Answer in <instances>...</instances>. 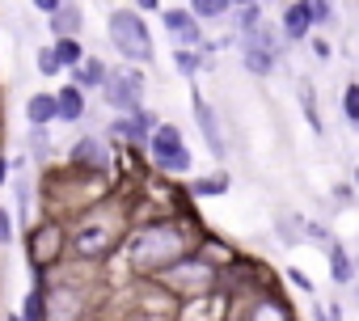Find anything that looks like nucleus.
<instances>
[{
	"mask_svg": "<svg viewBox=\"0 0 359 321\" xmlns=\"http://www.w3.org/2000/svg\"><path fill=\"white\" fill-rule=\"evenodd\" d=\"M22 317H26V321H47V317H43V292H39V287L26 296V313H22Z\"/></svg>",
	"mask_w": 359,
	"mask_h": 321,
	"instance_id": "obj_24",
	"label": "nucleus"
},
{
	"mask_svg": "<svg viewBox=\"0 0 359 321\" xmlns=\"http://www.w3.org/2000/svg\"><path fill=\"white\" fill-rule=\"evenodd\" d=\"M34 60H39V64H34V68H39V76H60V72H64V64H60V55H55V47H51V43H47V47H39V51H34Z\"/></svg>",
	"mask_w": 359,
	"mask_h": 321,
	"instance_id": "obj_23",
	"label": "nucleus"
},
{
	"mask_svg": "<svg viewBox=\"0 0 359 321\" xmlns=\"http://www.w3.org/2000/svg\"><path fill=\"white\" fill-rule=\"evenodd\" d=\"M26 123H30L34 131H47L51 123H60L55 93H30V97H26Z\"/></svg>",
	"mask_w": 359,
	"mask_h": 321,
	"instance_id": "obj_12",
	"label": "nucleus"
},
{
	"mask_svg": "<svg viewBox=\"0 0 359 321\" xmlns=\"http://www.w3.org/2000/svg\"><path fill=\"white\" fill-rule=\"evenodd\" d=\"M233 191V174L229 170H212V174H203V178H191V199H224Z\"/></svg>",
	"mask_w": 359,
	"mask_h": 321,
	"instance_id": "obj_13",
	"label": "nucleus"
},
{
	"mask_svg": "<svg viewBox=\"0 0 359 321\" xmlns=\"http://www.w3.org/2000/svg\"><path fill=\"white\" fill-rule=\"evenodd\" d=\"M51 47H55V55H60L64 72H72V68H81V64L89 60V55H85V47H81V39H55Z\"/></svg>",
	"mask_w": 359,
	"mask_h": 321,
	"instance_id": "obj_18",
	"label": "nucleus"
},
{
	"mask_svg": "<svg viewBox=\"0 0 359 321\" xmlns=\"http://www.w3.org/2000/svg\"><path fill=\"white\" fill-rule=\"evenodd\" d=\"M279 30L287 43H309L317 34V13H313V0H287L283 13H279Z\"/></svg>",
	"mask_w": 359,
	"mask_h": 321,
	"instance_id": "obj_7",
	"label": "nucleus"
},
{
	"mask_svg": "<svg viewBox=\"0 0 359 321\" xmlns=\"http://www.w3.org/2000/svg\"><path fill=\"white\" fill-rule=\"evenodd\" d=\"M106 39H110V47L118 51L123 64L144 68V64L156 60V51H152V30H148V22H144L140 9H110V13H106Z\"/></svg>",
	"mask_w": 359,
	"mask_h": 321,
	"instance_id": "obj_2",
	"label": "nucleus"
},
{
	"mask_svg": "<svg viewBox=\"0 0 359 321\" xmlns=\"http://www.w3.org/2000/svg\"><path fill=\"white\" fill-rule=\"evenodd\" d=\"M9 321H26V317H22V313H13V317H9Z\"/></svg>",
	"mask_w": 359,
	"mask_h": 321,
	"instance_id": "obj_34",
	"label": "nucleus"
},
{
	"mask_svg": "<svg viewBox=\"0 0 359 321\" xmlns=\"http://www.w3.org/2000/svg\"><path fill=\"white\" fill-rule=\"evenodd\" d=\"M338 110H342V118L359 131V81H346V85H342V93H338Z\"/></svg>",
	"mask_w": 359,
	"mask_h": 321,
	"instance_id": "obj_20",
	"label": "nucleus"
},
{
	"mask_svg": "<svg viewBox=\"0 0 359 321\" xmlns=\"http://www.w3.org/2000/svg\"><path fill=\"white\" fill-rule=\"evenodd\" d=\"M241 43V68L250 72V76H258V81H266V76H275L279 72V51H271V47H262L258 39H237Z\"/></svg>",
	"mask_w": 359,
	"mask_h": 321,
	"instance_id": "obj_9",
	"label": "nucleus"
},
{
	"mask_svg": "<svg viewBox=\"0 0 359 321\" xmlns=\"http://www.w3.org/2000/svg\"><path fill=\"white\" fill-rule=\"evenodd\" d=\"M161 26L173 39V47H203L208 43L203 22L191 13V5H182V9H161Z\"/></svg>",
	"mask_w": 359,
	"mask_h": 321,
	"instance_id": "obj_6",
	"label": "nucleus"
},
{
	"mask_svg": "<svg viewBox=\"0 0 359 321\" xmlns=\"http://www.w3.org/2000/svg\"><path fill=\"white\" fill-rule=\"evenodd\" d=\"M135 9H140V13H161L165 5H161V0H135Z\"/></svg>",
	"mask_w": 359,
	"mask_h": 321,
	"instance_id": "obj_31",
	"label": "nucleus"
},
{
	"mask_svg": "<svg viewBox=\"0 0 359 321\" xmlns=\"http://www.w3.org/2000/svg\"><path fill=\"white\" fill-rule=\"evenodd\" d=\"M233 13H237V39H245L262 26V0L258 5H245V9H233Z\"/></svg>",
	"mask_w": 359,
	"mask_h": 321,
	"instance_id": "obj_22",
	"label": "nucleus"
},
{
	"mask_svg": "<svg viewBox=\"0 0 359 321\" xmlns=\"http://www.w3.org/2000/svg\"><path fill=\"white\" fill-rule=\"evenodd\" d=\"M313 13H317V26H334V0H313Z\"/></svg>",
	"mask_w": 359,
	"mask_h": 321,
	"instance_id": "obj_26",
	"label": "nucleus"
},
{
	"mask_svg": "<svg viewBox=\"0 0 359 321\" xmlns=\"http://www.w3.org/2000/svg\"><path fill=\"white\" fill-rule=\"evenodd\" d=\"M106 76H110V68H106V60H97V55H89L81 68H72V85H81L85 93H102Z\"/></svg>",
	"mask_w": 359,
	"mask_h": 321,
	"instance_id": "obj_16",
	"label": "nucleus"
},
{
	"mask_svg": "<svg viewBox=\"0 0 359 321\" xmlns=\"http://www.w3.org/2000/svg\"><path fill=\"white\" fill-rule=\"evenodd\" d=\"M55 106H60V123H81L85 110H89V106H85V89L72 85V81L55 89Z\"/></svg>",
	"mask_w": 359,
	"mask_h": 321,
	"instance_id": "obj_14",
	"label": "nucleus"
},
{
	"mask_svg": "<svg viewBox=\"0 0 359 321\" xmlns=\"http://www.w3.org/2000/svg\"><path fill=\"white\" fill-rule=\"evenodd\" d=\"M148 156H152V165L161 174H177V178L191 174V165H195V156H191V148H187L182 127H177V123H156V131L148 139Z\"/></svg>",
	"mask_w": 359,
	"mask_h": 321,
	"instance_id": "obj_3",
	"label": "nucleus"
},
{
	"mask_svg": "<svg viewBox=\"0 0 359 321\" xmlns=\"http://www.w3.org/2000/svg\"><path fill=\"white\" fill-rule=\"evenodd\" d=\"M309 47H313V55H317V60H330V55H334V47H330L321 34H313V39H309Z\"/></svg>",
	"mask_w": 359,
	"mask_h": 321,
	"instance_id": "obj_28",
	"label": "nucleus"
},
{
	"mask_svg": "<svg viewBox=\"0 0 359 321\" xmlns=\"http://www.w3.org/2000/svg\"><path fill=\"white\" fill-rule=\"evenodd\" d=\"M30 5H34V9H39L43 18H55V13H60V5H64V0H30Z\"/></svg>",
	"mask_w": 359,
	"mask_h": 321,
	"instance_id": "obj_29",
	"label": "nucleus"
},
{
	"mask_svg": "<svg viewBox=\"0 0 359 321\" xmlns=\"http://www.w3.org/2000/svg\"><path fill=\"white\" fill-rule=\"evenodd\" d=\"M355 191H359V170H355Z\"/></svg>",
	"mask_w": 359,
	"mask_h": 321,
	"instance_id": "obj_35",
	"label": "nucleus"
},
{
	"mask_svg": "<svg viewBox=\"0 0 359 321\" xmlns=\"http://www.w3.org/2000/svg\"><path fill=\"white\" fill-rule=\"evenodd\" d=\"M152 131H156V114H152L148 106H144L140 114H114V123H110V135H114V139H127V144H144V148H148Z\"/></svg>",
	"mask_w": 359,
	"mask_h": 321,
	"instance_id": "obj_8",
	"label": "nucleus"
},
{
	"mask_svg": "<svg viewBox=\"0 0 359 321\" xmlns=\"http://www.w3.org/2000/svg\"><path fill=\"white\" fill-rule=\"evenodd\" d=\"M72 165H76V170H106V165H110L106 139H102V135H81V139L72 144Z\"/></svg>",
	"mask_w": 359,
	"mask_h": 321,
	"instance_id": "obj_10",
	"label": "nucleus"
},
{
	"mask_svg": "<svg viewBox=\"0 0 359 321\" xmlns=\"http://www.w3.org/2000/svg\"><path fill=\"white\" fill-rule=\"evenodd\" d=\"M9 170H13V160H9V156H0V186H5V178H9Z\"/></svg>",
	"mask_w": 359,
	"mask_h": 321,
	"instance_id": "obj_32",
	"label": "nucleus"
},
{
	"mask_svg": "<svg viewBox=\"0 0 359 321\" xmlns=\"http://www.w3.org/2000/svg\"><path fill=\"white\" fill-rule=\"evenodd\" d=\"M51 34L55 39H76L81 34V5L76 0H64L60 5V13L51 18Z\"/></svg>",
	"mask_w": 359,
	"mask_h": 321,
	"instance_id": "obj_17",
	"label": "nucleus"
},
{
	"mask_svg": "<svg viewBox=\"0 0 359 321\" xmlns=\"http://www.w3.org/2000/svg\"><path fill=\"white\" fill-rule=\"evenodd\" d=\"M9 241H13V216L0 207V245H9Z\"/></svg>",
	"mask_w": 359,
	"mask_h": 321,
	"instance_id": "obj_27",
	"label": "nucleus"
},
{
	"mask_svg": "<svg viewBox=\"0 0 359 321\" xmlns=\"http://www.w3.org/2000/svg\"><path fill=\"white\" fill-rule=\"evenodd\" d=\"M203 68H212V60H208L203 47H173V72H177V76L195 81Z\"/></svg>",
	"mask_w": 359,
	"mask_h": 321,
	"instance_id": "obj_15",
	"label": "nucleus"
},
{
	"mask_svg": "<svg viewBox=\"0 0 359 321\" xmlns=\"http://www.w3.org/2000/svg\"><path fill=\"white\" fill-rule=\"evenodd\" d=\"M325 258H330V279H334V287H351V283L359 279V262H355V254H351L342 241H334V245L325 250Z\"/></svg>",
	"mask_w": 359,
	"mask_h": 321,
	"instance_id": "obj_11",
	"label": "nucleus"
},
{
	"mask_svg": "<svg viewBox=\"0 0 359 321\" xmlns=\"http://www.w3.org/2000/svg\"><path fill=\"white\" fill-rule=\"evenodd\" d=\"M287 279H292V287H300L304 296H317V287H313V279L300 271V266H287Z\"/></svg>",
	"mask_w": 359,
	"mask_h": 321,
	"instance_id": "obj_25",
	"label": "nucleus"
},
{
	"mask_svg": "<svg viewBox=\"0 0 359 321\" xmlns=\"http://www.w3.org/2000/svg\"><path fill=\"white\" fill-rule=\"evenodd\" d=\"M191 110H195V123H199V135H203L208 152H212L216 160H229V139H224V127H220L216 106H212L199 89H191Z\"/></svg>",
	"mask_w": 359,
	"mask_h": 321,
	"instance_id": "obj_5",
	"label": "nucleus"
},
{
	"mask_svg": "<svg viewBox=\"0 0 359 321\" xmlns=\"http://www.w3.org/2000/svg\"><path fill=\"white\" fill-rule=\"evenodd\" d=\"M351 191H355V186H346V182H338V186H334V199H338V203L346 207V203H351Z\"/></svg>",
	"mask_w": 359,
	"mask_h": 321,
	"instance_id": "obj_30",
	"label": "nucleus"
},
{
	"mask_svg": "<svg viewBox=\"0 0 359 321\" xmlns=\"http://www.w3.org/2000/svg\"><path fill=\"white\" fill-rule=\"evenodd\" d=\"M245 5H258V0H233V9H245Z\"/></svg>",
	"mask_w": 359,
	"mask_h": 321,
	"instance_id": "obj_33",
	"label": "nucleus"
},
{
	"mask_svg": "<svg viewBox=\"0 0 359 321\" xmlns=\"http://www.w3.org/2000/svg\"><path fill=\"white\" fill-rule=\"evenodd\" d=\"M187 5L199 22H220L224 13H233V0H187Z\"/></svg>",
	"mask_w": 359,
	"mask_h": 321,
	"instance_id": "obj_21",
	"label": "nucleus"
},
{
	"mask_svg": "<svg viewBox=\"0 0 359 321\" xmlns=\"http://www.w3.org/2000/svg\"><path fill=\"white\" fill-rule=\"evenodd\" d=\"M296 97H300V110H304L309 127H313V131L321 135V131H325V123H321V110H317V89H313L309 81H300V93H296Z\"/></svg>",
	"mask_w": 359,
	"mask_h": 321,
	"instance_id": "obj_19",
	"label": "nucleus"
},
{
	"mask_svg": "<svg viewBox=\"0 0 359 321\" xmlns=\"http://www.w3.org/2000/svg\"><path fill=\"white\" fill-rule=\"evenodd\" d=\"M191 254V237L182 233L177 220H161V224H144L135 233V245H131V262L140 271H156L165 275L173 262H182Z\"/></svg>",
	"mask_w": 359,
	"mask_h": 321,
	"instance_id": "obj_1",
	"label": "nucleus"
},
{
	"mask_svg": "<svg viewBox=\"0 0 359 321\" xmlns=\"http://www.w3.org/2000/svg\"><path fill=\"white\" fill-rule=\"evenodd\" d=\"M144 72L135 64H118L110 68L106 85H102V102L114 110V114H140L144 110Z\"/></svg>",
	"mask_w": 359,
	"mask_h": 321,
	"instance_id": "obj_4",
	"label": "nucleus"
}]
</instances>
